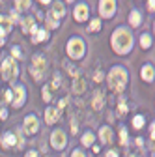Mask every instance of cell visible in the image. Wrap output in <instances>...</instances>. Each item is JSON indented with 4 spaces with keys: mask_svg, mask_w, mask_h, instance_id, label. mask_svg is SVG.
<instances>
[{
    "mask_svg": "<svg viewBox=\"0 0 155 157\" xmlns=\"http://www.w3.org/2000/svg\"><path fill=\"white\" fill-rule=\"evenodd\" d=\"M112 49L118 54H127L133 49V34L125 26H118L112 34Z\"/></svg>",
    "mask_w": 155,
    "mask_h": 157,
    "instance_id": "6da1fadb",
    "label": "cell"
},
{
    "mask_svg": "<svg viewBox=\"0 0 155 157\" xmlns=\"http://www.w3.org/2000/svg\"><path fill=\"white\" fill-rule=\"evenodd\" d=\"M108 86L114 90V92H120V90H123L125 88V84H127V69L125 67H122V66H114L112 69H110V73H108Z\"/></svg>",
    "mask_w": 155,
    "mask_h": 157,
    "instance_id": "7a4b0ae2",
    "label": "cell"
},
{
    "mask_svg": "<svg viewBox=\"0 0 155 157\" xmlns=\"http://www.w3.org/2000/svg\"><path fill=\"white\" fill-rule=\"evenodd\" d=\"M86 52V45H84V39L79 36H73L69 41H67V54L73 58V60H79L82 58Z\"/></svg>",
    "mask_w": 155,
    "mask_h": 157,
    "instance_id": "3957f363",
    "label": "cell"
},
{
    "mask_svg": "<svg viewBox=\"0 0 155 157\" xmlns=\"http://www.w3.org/2000/svg\"><path fill=\"white\" fill-rule=\"evenodd\" d=\"M0 73H2V78L4 81H13V78L19 75V67H17V62L13 60L11 56H8L6 60L0 66Z\"/></svg>",
    "mask_w": 155,
    "mask_h": 157,
    "instance_id": "277c9868",
    "label": "cell"
},
{
    "mask_svg": "<svg viewBox=\"0 0 155 157\" xmlns=\"http://www.w3.org/2000/svg\"><path fill=\"white\" fill-rule=\"evenodd\" d=\"M45 71H47V60H45L41 54L34 56V60H32V64H30V73H32V77L36 78V81H40Z\"/></svg>",
    "mask_w": 155,
    "mask_h": 157,
    "instance_id": "5b68a950",
    "label": "cell"
},
{
    "mask_svg": "<svg viewBox=\"0 0 155 157\" xmlns=\"http://www.w3.org/2000/svg\"><path fill=\"white\" fill-rule=\"evenodd\" d=\"M11 92H13L11 105H13L15 109H21V107L25 105V101H26V90H25V86H23V84H15Z\"/></svg>",
    "mask_w": 155,
    "mask_h": 157,
    "instance_id": "8992f818",
    "label": "cell"
},
{
    "mask_svg": "<svg viewBox=\"0 0 155 157\" xmlns=\"http://www.w3.org/2000/svg\"><path fill=\"white\" fill-rule=\"evenodd\" d=\"M66 144H67V136H66V133H64L62 129L52 131V135H51V146H52L54 150H64Z\"/></svg>",
    "mask_w": 155,
    "mask_h": 157,
    "instance_id": "52a82bcc",
    "label": "cell"
},
{
    "mask_svg": "<svg viewBox=\"0 0 155 157\" xmlns=\"http://www.w3.org/2000/svg\"><path fill=\"white\" fill-rule=\"evenodd\" d=\"M99 13L105 19H112L116 13V0H99Z\"/></svg>",
    "mask_w": 155,
    "mask_h": 157,
    "instance_id": "ba28073f",
    "label": "cell"
},
{
    "mask_svg": "<svg viewBox=\"0 0 155 157\" xmlns=\"http://www.w3.org/2000/svg\"><path fill=\"white\" fill-rule=\"evenodd\" d=\"M23 129H25L26 135H34V133H37V129H40V122H37L36 114H28V116L25 118Z\"/></svg>",
    "mask_w": 155,
    "mask_h": 157,
    "instance_id": "9c48e42d",
    "label": "cell"
},
{
    "mask_svg": "<svg viewBox=\"0 0 155 157\" xmlns=\"http://www.w3.org/2000/svg\"><path fill=\"white\" fill-rule=\"evenodd\" d=\"M73 17H75V21L77 23H84L86 19H88V4H77L75 10H73Z\"/></svg>",
    "mask_w": 155,
    "mask_h": 157,
    "instance_id": "30bf717a",
    "label": "cell"
},
{
    "mask_svg": "<svg viewBox=\"0 0 155 157\" xmlns=\"http://www.w3.org/2000/svg\"><path fill=\"white\" fill-rule=\"evenodd\" d=\"M64 15H66V8H64V4H62V2H54V6H52L49 17H52L54 21H62Z\"/></svg>",
    "mask_w": 155,
    "mask_h": 157,
    "instance_id": "8fae6325",
    "label": "cell"
},
{
    "mask_svg": "<svg viewBox=\"0 0 155 157\" xmlns=\"http://www.w3.org/2000/svg\"><path fill=\"white\" fill-rule=\"evenodd\" d=\"M58 120H60V110L52 109V107H47L45 109V122L47 124H56Z\"/></svg>",
    "mask_w": 155,
    "mask_h": 157,
    "instance_id": "7c38bea8",
    "label": "cell"
},
{
    "mask_svg": "<svg viewBox=\"0 0 155 157\" xmlns=\"http://www.w3.org/2000/svg\"><path fill=\"white\" fill-rule=\"evenodd\" d=\"M37 28H36V21L32 19V15L30 17H26V19H23V32L25 34H34Z\"/></svg>",
    "mask_w": 155,
    "mask_h": 157,
    "instance_id": "4fadbf2b",
    "label": "cell"
},
{
    "mask_svg": "<svg viewBox=\"0 0 155 157\" xmlns=\"http://www.w3.org/2000/svg\"><path fill=\"white\" fill-rule=\"evenodd\" d=\"M129 23H131V26L138 28V26L142 25V13H140V11H137V10H133V11H131V15H129Z\"/></svg>",
    "mask_w": 155,
    "mask_h": 157,
    "instance_id": "5bb4252c",
    "label": "cell"
},
{
    "mask_svg": "<svg viewBox=\"0 0 155 157\" xmlns=\"http://www.w3.org/2000/svg\"><path fill=\"white\" fill-rule=\"evenodd\" d=\"M140 73H142V78H144L146 82H151V81H153V77H155V75H153V73H155V69H153V66H151V64H146V66L142 67V71H140Z\"/></svg>",
    "mask_w": 155,
    "mask_h": 157,
    "instance_id": "9a60e30c",
    "label": "cell"
},
{
    "mask_svg": "<svg viewBox=\"0 0 155 157\" xmlns=\"http://www.w3.org/2000/svg\"><path fill=\"white\" fill-rule=\"evenodd\" d=\"M99 139H101V142H105V144H110L112 142V131H110V127H101V131H99Z\"/></svg>",
    "mask_w": 155,
    "mask_h": 157,
    "instance_id": "2e32d148",
    "label": "cell"
},
{
    "mask_svg": "<svg viewBox=\"0 0 155 157\" xmlns=\"http://www.w3.org/2000/svg\"><path fill=\"white\" fill-rule=\"evenodd\" d=\"M84 90H86V81H84V78H81V77H77L75 82H73V92L75 94H82Z\"/></svg>",
    "mask_w": 155,
    "mask_h": 157,
    "instance_id": "e0dca14e",
    "label": "cell"
},
{
    "mask_svg": "<svg viewBox=\"0 0 155 157\" xmlns=\"http://www.w3.org/2000/svg\"><path fill=\"white\" fill-rule=\"evenodd\" d=\"M15 144H17V136H15L13 133H6V135L2 136V146L11 148V146H15Z\"/></svg>",
    "mask_w": 155,
    "mask_h": 157,
    "instance_id": "ac0fdd59",
    "label": "cell"
},
{
    "mask_svg": "<svg viewBox=\"0 0 155 157\" xmlns=\"http://www.w3.org/2000/svg\"><path fill=\"white\" fill-rule=\"evenodd\" d=\"M92 107H93L95 110L103 109V92H101V90H97V92H95V95H93V101H92Z\"/></svg>",
    "mask_w": 155,
    "mask_h": 157,
    "instance_id": "d6986e66",
    "label": "cell"
},
{
    "mask_svg": "<svg viewBox=\"0 0 155 157\" xmlns=\"http://www.w3.org/2000/svg\"><path fill=\"white\" fill-rule=\"evenodd\" d=\"M43 39H47V30H40V28H37L32 34V41L34 43H40V41H43Z\"/></svg>",
    "mask_w": 155,
    "mask_h": 157,
    "instance_id": "ffe728a7",
    "label": "cell"
},
{
    "mask_svg": "<svg viewBox=\"0 0 155 157\" xmlns=\"http://www.w3.org/2000/svg\"><path fill=\"white\" fill-rule=\"evenodd\" d=\"M32 4V0H15V10H28Z\"/></svg>",
    "mask_w": 155,
    "mask_h": 157,
    "instance_id": "44dd1931",
    "label": "cell"
},
{
    "mask_svg": "<svg viewBox=\"0 0 155 157\" xmlns=\"http://www.w3.org/2000/svg\"><path fill=\"white\" fill-rule=\"evenodd\" d=\"M93 139H95L93 133H92V131H88V133H84V135H82V144H84V146H92V144H93Z\"/></svg>",
    "mask_w": 155,
    "mask_h": 157,
    "instance_id": "7402d4cb",
    "label": "cell"
},
{
    "mask_svg": "<svg viewBox=\"0 0 155 157\" xmlns=\"http://www.w3.org/2000/svg\"><path fill=\"white\" fill-rule=\"evenodd\" d=\"M140 45H142L144 49L151 47V36H149V34H142V36H140Z\"/></svg>",
    "mask_w": 155,
    "mask_h": 157,
    "instance_id": "603a6c76",
    "label": "cell"
},
{
    "mask_svg": "<svg viewBox=\"0 0 155 157\" xmlns=\"http://www.w3.org/2000/svg\"><path fill=\"white\" fill-rule=\"evenodd\" d=\"M99 28H101V21H99V19H92L88 30H90V32H99Z\"/></svg>",
    "mask_w": 155,
    "mask_h": 157,
    "instance_id": "cb8c5ba5",
    "label": "cell"
},
{
    "mask_svg": "<svg viewBox=\"0 0 155 157\" xmlns=\"http://www.w3.org/2000/svg\"><path fill=\"white\" fill-rule=\"evenodd\" d=\"M60 82H62V77H60V73H56V75H54V78H52L51 90H58V88H60Z\"/></svg>",
    "mask_w": 155,
    "mask_h": 157,
    "instance_id": "d4e9b609",
    "label": "cell"
},
{
    "mask_svg": "<svg viewBox=\"0 0 155 157\" xmlns=\"http://www.w3.org/2000/svg\"><path fill=\"white\" fill-rule=\"evenodd\" d=\"M144 125V116H134L133 118V127L134 129H140Z\"/></svg>",
    "mask_w": 155,
    "mask_h": 157,
    "instance_id": "484cf974",
    "label": "cell"
},
{
    "mask_svg": "<svg viewBox=\"0 0 155 157\" xmlns=\"http://www.w3.org/2000/svg\"><path fill=\"white\" fill-rule=\"evenodd\" d=\"M45 23H47L49 28H58V25H60V21H54L52 17H47V21H45Z\"/></svg>",
    "mask_w": 155,
    "mask_h": 157,
    "instance_id": "4316f807",
    "label": "cell"
},
{
    "mask_svg": "<svg viewBox=\"0 0 155 157\" xmlns=\"http://www.w3.org/2000/svg\"><path fill=\"white\" fill-rule=\"evenodd\" d=\"M9 21L11 23H17V21H21V17H19V13H17V10H13V11H9Z\"/></svg>",
    "mask_w": 155,
    "mask_h": 157,
    "instance_id": "83f0119b",
    "label": "cell"
},
{
    "mask_svg": "<svg viewBox=\"0 0 155 157\" xmlns=\"http://www.w3.org/2000/svg\"><path fill=\"white\" fill-rule=\"evenodd\" d=\"M120 142H122V144H127V131H125L123 127L120 129Z\"/></svg>",
    "mask_w": 155,
    "mask_h": 157,
    "instance_id": "f1b7e54d",
    "label": "cell"
},
{
    "mask_svg": "<svg viewBox=\"0 0 155 157\" xmlns=\"http://www.w3.org/2000/svg\"><path fill=\"white\" fill-rule=\"evenodd\" d=\"M103 78H105V73L103 71H95V75H93V81L95 82H101Z\"/></svg>",
    "mask_w": 155,
    "mask_h": 157,
    "instance_id": "f546056e",
    "label": "cell"
},
{
    "mask_svg": "<svg viewBox=\"0 0 155 157\" xmlns=\"http://www.w3.org/2000/svg\"><path fill=\"white\" fill-rule=\"evenodd\" d=\"M11 54H13V56H17V58H21V49H19L17 45H15V47H11Z\"/></svg>",
    "mask_w": 155,
    "mask_h": 157,
    "instance_id": "4dcf8cb0",
    "label": "cell"
},
{
    "mask_svg": "<svg viewBox=\"0 0 155 157\" xmlns=\"http://www.w3.org/2000/svg\"><path fill=\"white\" fill-rule=\"evenodd\" d=\"M66 105H67V97H64V99L58 101V110H60V109H66Z\"/></svg>",
    "mask_w": 155,
    "mask_h": 157,
    "instance_id": "1f68e13d",
    "label": "cell"
},
{
    "mask_svg": "<svg viewBox=\"0 0 155 157\" xmlns=\"http://www.w3.org/2000/svg\"><path fill=\"white\" fill-rule=\"evenodd\" d=\"M43 99H45V101H51V92H49L47 88H43Z\"/></svg>",
    "mask_w": 155,
    "mask_h": 157,
    "instance_id": "d6a6232c",
    "label": "cell"
},
{
    "mask_svg": "<svg viewBox=\"0 0 155 157\" xmlns=\"http://www.w3.org/2000/svg\"><path fill=\"white\" fill-rule=\"evenodd\" d=\"M4 97H6V101H9V103H11V99H13V92H11V90H8V92L4 94Z\"/></svg>",
    "mask_w": 155,
    "mask_h": 157,
    "instance_id": "836d02e7",
    "label": "cell"
},
{
    "mask_svg": "<svg viewBox=\"0 0 155 157\" xmlns=\"http://www.w3.org/2000/svg\"><path fill=\"white\" fill-rule=\"evenodd\" d=\"M71 157H86V155H84V153H82L81 150H75V151L71 153Z\"/></svg>",
    "mask_w": 155,
    "mask_h": 157,
    "instance_id": "e575fe53",
    "label": "cell"
},
{
    "mask_svg": "<svg viewBox=\"0 0 155 157\" xmlns=\"http://www.w3.org/2000/svg\"><path fill=\"white\" fill-rule=\"evenodd\" d=\"M8 118V110L6 109H0V120H6Z\"/></svg>",
    "mask_w": 155,
    "mask_h": 157,
    "instance_id": "d590c367",
    "label": "cell"
},
{
    "mask_svg": "<svg viewBox=\"0 0 155 157\" xmlns=\"http://www.w3.org/2000/svg\"><path fill=\"white\" fill-rule=\"evenodd\" d=\"M118 112H120V114H125V112H127V107H125L123 103H120V107H118Z\"/></svg>",
    "mask_w": 155,
    "mask_h": 157,
    "instance_id": "8d00e7d4",
    "label": "cell"
},
{
    "mask_svg": "<svg viewBox=\"0 0 155 157\" xmlns=\"http://www.w3.org/2000/svg\"><path fill=\"white\" fill-rule=\"evenodd\" d=\"M153 8H155V0H148V10L153 11Z\"/></svg>",
    "mask_w": 155,
    "mask_h": 157,
    "instance_id": "74e56055",
    "label": "cell"
},
{
    "mask_svg": "<svg viewBox=\"0 0 155 157\" xmlns=\"http://www.w3.org/2000/svg\"><path fill=\"white\" fill-rule=\"evenodd\" d=\"M67 71H69L73 77H77V75H79V73H77V69H75V67H71V66H67Z\"/></svg>",
    "mask_w": 155,
    "mask_h": 157,
    "instance_id": "f35d334b",
    "label": "cell"
},
{
    "mask_svg": "<svg viewBox=\"0 0 155 157\" xmlns=\"http://www.w3.org/2000/svg\"><path fill=\"white\" fill-rule=\"evenodd\" d=\"M107 157H118V153H116L114 150H110V151H107Z\"/></svg>",
    "mask_w": 155,
    "mask_h": 157,
    "instance_id": "ab89813d",
    "label": "cell"
},
{
    "mask_svg": "<svg viewBox=\"0 0 155 157\" xmlns=\"http://www.w3.org/2000/svg\"><path fill=\"white\" fill-rule=\"evenodd\" d=\"M26 157H40V155H37V151H28Z\"/></svg>",
    "mask_w": 155,
    "mask_h": 157,
    "instance_id": "60d3db41",
    "label": "cell"
},
{
    "mask_svg": "<svg viewBox=\"0 0 155 157\" xmlns=\"http://www.w3.org/2000/svg\"><path fill=\"white\" fill-rule=\"evenodd\" d=\"M40 2H41V4H49V2H51V0H40Z\"/></svg>",
    "mask_w": 155,
    "mask_h": 157,
    "instance_id": "b9f144b4",
    "label": "cell"
},
{
    "mask_svg": "<svg viewBox=\"0 0 155 157\" xmlns=\"http://www.w3.org/2000/svg\"><path fill=\"white\" fill-rule=\"evenodd\" d=\"M0 45H4V37L2 36H0Z\"/></svg>",
    "mask_w": 155,
    "mask_h": 157,
    "instance_id": "7bdbcfd3",
    "label": "cell"
},
{
    "mask_svg": "<svg viewBox=\"0 0 155 157\" xmlns=\"http://www.w3.org/2000/svg\"><path fill=\"white\" fill-rule=\"evenodd\" d=\"M66 2H73V0H66Z\"/></svg>",
    "mask_w": 155,
    "mask_h": 157,
    "instance_id": "ee69618b",
    "label": "cell"
},
{
    "mask_svg": "<svg viewBox=\"0 0 155 157\" xmlns=\"http://www.w3.org/2000/svg\"><path fill=\"white\" fill-rule=\"evenodd\" d=\"M129 157H134V155H129Z\"/></svg>",
    "mask_w": 155,
    "mask_h": 157,
    "instance_id": "f6af8a7d",
    "label": "cell"
}]
</instances>
